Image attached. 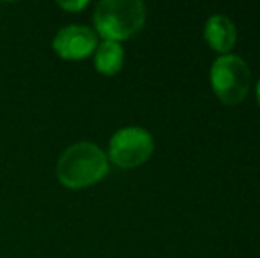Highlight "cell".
Listing matches in <instances>:
<instances>
[{
    "label": "cell",
    "mask_w": 260,
    "mask_h": 258,
    "mask_svg": "<svg viewBox=\"0 0 260 258\" xmlns=\"http://www.w3.org/2000/svg\"><path fill=\"white\" fill-rule=\"evenodd\" d=\"M257 97H258V103H260V80H258V85H257Z\"/></svg>",
    "instance_id": "9c48e42d"
},
{
    "label": "cell",
    "mask_w": 260,
    "mask_h": 258,
    "mask_svg": "<svg viewBox=\"0 0 260 258\" xmlns=\"http://www.w3.org/2000/svg\"><path fill=\"white\" fill-rule=\"evenodd\" d=\"M94 64L101 75H115L120 71L124 64V50L120 43L117 41H105L96 48Z\"/></svg>",
    "instance_id": "52a82bcc"
},
{
    "label": "cell",
    "mask_w": 260,
    "mask_h": 258,
    "mask_svg": "<svg viewBox=\"0 0 260 258\" xmlns=\"http://www.w3.org/2000/svg\"><path fill=\"white\" fill-rule=\"evenodd\" d=\"M145 23V6L140 0H103L94 13V25L106 41L126 39Z\"/></svg>",
    "instance_id": "7a4b0ae2"
},
{
    "label": "cell",
    "mask_w": 260,
    "mask_h": 258,
    "mask_svg": "<svg viewBox=\"0 0 260 258\" xmlns=\"http://www.w3.org/2000/svg\"><path fill=\"white\" fill-rule=\"evenodd\" d=\"M58 6L64 7V9H68V11H80L87 6V2L85 0H82V2H60Z\"/></svg>",
    "instance_id": "ba28073f"
},
{
    "label": "cell",
    "mask_w": 260,
    "mask_h": 258,
    "mask_svg": "<svg viewBox=\"0 0 260 258\" xmlns=\"http://www.w3.org/2000/svg\"><path fill=\"white\" fill-rule=\"evenodd\" d=\"M98 48V35L85 25H68L53 38V50L64 60H82Z\"/></svg>",
    "instance_id": "5b68a950"
},
{
    "label": "cell",
    "mask_w": 260,
    "mask_h": 258,
    "mask_svg": "<svg viewBox=\"0 0 260 258\" xmlns=\"http://www.w3.org/2000/svg\"><path fill=\"white\" fill-rule=\"evenodd\" d=\"M250 67L241 57L223 55L212 64L211 83L221 101L229 104L241 103L250 89Z\"/></svg>",
    "instance_id": "3957f363"
},
{
    "label": "cell",
    "mask_w": 260,
    "mask_h": 258,
    "mask_svg": "<svg viewBox=\"0 0 260 258\" xmlns=\"http://www.w3.org/2000/svg\"><path fill=\"white\" fill-rule=\"evenodd\" d=\"M154 151V140L144 128H122L110 140V159L120 168H133L147 161Z\"/></svg>",
    "instance_id": "277c9868"
},
{
    "label": "cell",
    "mask_w": 260,
    "mask_h": 258,
    "mask_svg": "<svg viewBox=\"0 0 260 258\" xmlns=\"http://www.w3.org/2000/svg\"><path fill=\"white\" fill-rule=\"evenodd\" d=\"M108 173V158L98 145L89 141L75 143L60 156L57 177L66 188L80 190L100 182Z\"/></svg>",
    "instance_id": "6da1fadb"
},
{
    "label": "cell",
    "mask_w": 260,
    "mask_h": 258,
    "mask_svg": "<svg viewBox=\"0 0 260 258\" xmlns=\"http://www.w3.org/2000/svg\"><path fill=\"white\" fill-rule=\"evenodd\" d=\"M237 38L236 25L223 14H212L206 23V39L212 48L226 52L234 46Z\"/></svg>",
    "instance_id": "8992f818"
}]
</instances>
